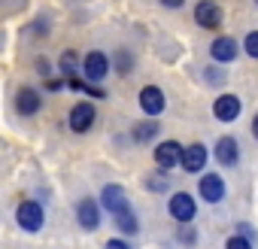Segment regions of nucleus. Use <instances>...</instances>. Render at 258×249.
<instances>
[{
    "instance_id": "nucleus-27",
    "label": "nucleus",
    "mask_w": 258,
    "mask_h": 249,
    "mask_svg": "<svg viewBox=\"0 0 258 249\" xmlns=\"http://www.w3.org/2000/svg\"><path fill=\"white\" fill-rule=\"evenodd\" d=\"M106 249H127V243H124V240H109Z\"/></svg>"
},
{
    "instance_id": "nucleus-10",
    "label": "nucleus",
    "mask_w": 258,
    "mask_h": 249,
    "mask_svg": "<svg viewBox=\"0 0 258 249\" xmlns=\"http://www.w3.org/2000/svg\"><path fill=\"white\" fill-rule=\"evenodd\" d=\"M201 198H204L207 204H219V201L225 198V179H222L219 173L201 176Z\"/></svg>"
},
{
    "instance_id": "nucleus-16",
    "label": "nucleus",
    "mask_w": 258,
    "mask_h": 249,
    "mask_svg": "<svg viewBox=\"0 0 258 249\" xmlns=\"http://www.w3.org/2000/svg\"><path fill=\"white\" fill-rule=\"evenodd\" d=\"M158 131H161V125H158V121H143V125H137V128H134V140L146 143V140L158 137Z\"/></svg>"
},
{
    "instance_id": "nucleus-8",
    "label": "nucleus",
    "mask_w": 258,
    "mask_h": 249,
    "mask_svg": "<svg viewBox=\"0 0 258 249\" xmlns=\"http://www.w3.org/2000/svg\"><path fill=\"white\" fill-rule=\"evenodd\" d=\"M94 125V106L91 103H76L73 109H70V128L76 131V134H85L88 128Z\"/></svg>"
},
{
    "instance_id": "nucleus-20",
    "label": "nucleus",
    "mask_w": 258,
    "mask_h": 249,
    "mask_svg": "<svg viewBox=\"0 0 258 249\" xmlns=\"http://www.w3.org/2000/svg\"><path fill=\"white\" fill-rule=\"evenodd\" d=\"M179 243H185V246H195V243H198V231H195L188 222H185L182 231H179Z\"/></svg>"
},
{
    "instance_id": "nucleus-28",
    "label": "nucleus",
    "mask_w": 258,
    "mask_h": 249,
    "mask_svg": "<svg viewBox=\"0 0 258 249\" xmlns=\"http://www.w3.org/2000/svg\"><path fill=\"white\" fill-rule=\"evenodd\" d=\"M252 134H255V140H258V115L252 118Z\"/></svg>"
},
{
    "instance_id": "nucleus-13",
    "label": "nucleus",
    "mask_w": 258,
    "mask_h": 249,
    "mask_svg": "<svg viewBox=\"0 0 258 249\" xmlns=\"http://www.w3.org/2000/svg\"><path fill=\"white\" fill-rule=\"evenodd\" d=\"M210 55H213V61H219V64L234 61V58H237V40H231V37H219V40H213Z\"/></svg>"
},
{
    "instance_id": "nucleus-18",
    "label": "nucleus",
    "mask_w": 258,
    "mask_h": 249,
    "mask_svg": "<svg viewBox=\"0 0 258 249\" xmlns=\"http://www.w3.org/2000/svg\"><path fill=\"white\" fill-rule=\"evenodd\" d=\"M61 70H64V76H76V70H79V58H76V52H64L61 55Z\"/></svg>"
},
{
    "instance_id": "nucleus-26",
    "label": "nucleus",
    "mask_w": 258,
    "mask_h": 249,
    "mask_svg": "<svg viewBox=\"0 0 258 249\" xmlns=\"http://www.w3.org/2000/svg\"><path fill=\"white\" fill-rule=\"evenodd\" d=\"M161 4H164V7H167V10H179V7H182V4H185V0H161Z\"/></svg>"
},
{
    "instance_id": "nucleus-2",
    "label": "nucleus",
    "mask_w": 258,
    "mask_h": 249,
    "mask_svg": "<svg viewBox=\"0 0 258 249\" xmlns=\"http://www.w3.org/2000/svg\"><path fill=\"white\" fill-rule=\"evenodd\" d=\"M182 146L176 143V140H164V143H158V149H155V164L161 167V170H173L176 164H182Z\"/></svg>"
},
{
    "instance_id": "nucleus-25",
    "label": "nucleus",
    "mask_w": 258,
    "mask_h": 249,
    "mask_svg": "<svg viewBox=\"0 0 258 249\" xmlns=\"http://www.w3.org/2000/svg\"><path fill=\"white\" fill-rule=\"evenodd\" d=\"M34 37H43V34H49V28H46V22L40 19V22H34V31H31Z\"/></svg>"
},
{
    "instance_id": "nucleus-14",
    "label": "nucleus",
    "mask_w": 258,
    "mask_h": 249,
    "mask_svg": "<svg viewBox=\"0 0 258 249\" xmlns=\"http://www.w3.org/2000/svg\"><path fill=\"white\" fill-rule=\"evenodd\" d=\"M40 106H43V100H40V94H37L34 88H28V85H25V88H19V91H16V109H19L22 115H34Z\"/></svg>"
},
{
    "instance_id": "nucleus-3",
    "label": "nucleus",
    "mask_w": 258,
    "mask_h": 249,
    "mask_svg": "<svg viewBox=\"0 0 258 249\" xmlns=\"http://www.w3.org/2000/svg\"><path fill=\"white\" fill-rule=\"evenodd\" d=\"M195 22L207 31H216L222 28V7L213 4V0H201V4L195 7Z\"/></svg>"
},
{
    "instance_id": "nucleus-1",
    "label": "nucleus",
    "mask_w": 258,
    "mask_h": 249,
    "mask_svg": "<svg viewBox=\"0 0 258 249\" xmlns=\"http://www.w3.org/2000/svg\"><path fill=\"white\" fill-rule=\"evenodd\" d=\"M167 207H170V216H173L179 225H185V222H191V219L198 216V204H195V198H191L188 192H176Z\"/></svg>"
},
{
    "instance_id": "nucleus-19",
    "label": "nucleus",
    "mask_w": 258,
    "mask_h": 249,
    "mask_svg": "<svg viewBox=\"0 0 258 249\" xmlns=\"http://www.w3.org/2000/svg\"><path fill=\"white\" fill-rule=\"evenodd\" d=\"M115 70H118L121 76H127V73L134 70V58H131V52H124V49H121V52L115 55Z\"/></svg>"
},
{
    "instance_id": "nucleus-11",
    "label": "nucleus",
    "mask_w": 258,
    "mask_h": 249,
    "mask_svg": "<svg viewBox=\"0 0 258 249\" xmlns=\"http://www.w3.org/2000/svg\"><path fill=\"white\" fill-rule=\"evenodd\" d=\"M82 70H85V79H88V82H100V79L106 76V70H109V61H106L103 52H88Z\"/></svg>"
},
{
    "instance_id": "nucleus-4",
    "label": "nucleus",
    "mask_w": 258,
    "mask_h": 249,
    "mask_svg": "<svg viewBox=\"0 0 258 249\" xmlns=\"http://www.w3.org/2000/svg\"><path fill=\"white\" fill-rule=\"evenodd\" d=\"M16 219H19V225L25 231H40L43 228V207L37 201H25V204H19Z\"/></svg>"
},
{
    "instance_id": "nucleus-7",
    "label": "nucleus",
    "mask_w": 258,
    "mask_h": 249,
    "mask_svg": "<svg viewBox=\"0 0 258 249\" xmlns=\"http://www.w3.org/2000/svg\"><path fill=\"white\" fill-rule=\"evenodd\" d=\"M240 109H243V103L237 94H219V100L213 103V115L219 121H234L240 115Z\"/></svg>"
},
{
    "instance_id": "nucleus-21",
    "label": "nucleus",
    "mask_w": 258,
    "mask_h": 249,
    "mask_svg": "<svg viewBox=\"0 0 258 249\" xmlns=\"http://www.w3.org/2000/svg\"><path fill=\"white\" fill-rule=\"evenodd\" d=\"M225 249H252V243H249V237H243V234H234V237L225 243Z\"/></svg>"
},
{
    "instance_id": "nucleus-24",
    "label": "nucleus",
    "mask_w": 258,
    "mask_h": 249,
    "mask_svg": "<svg viewBox=\"0 0 258 249\" xmlns=\"http://www.w3.org/2000/svg\"><path fill=\"white\" fill-rule=\"evenodd\" d=\"M146 185H149V189H155V192H158V189H164V185H167V173H161V176H152Z\"/></svg>"
},
{
    "instance_id": "nucleus-12",
    "label": "nucleus",
    "mask_w": 258,
    "mask_h": 249,
    "mask_svg": "<svg viewBox=\"0 0 258 249\" xmlns=\"http://www.w3.org/2000/svg\"><path fill=\"white\" fill-rule=\"evenodd\" d=\"M204 164H207V146H201V143L185 146V152H182V170L185 173H201Z\"/></svg>"
},
{
    "instance_id": "nucleus-17",
    "label": "nucleus",
    "mask_w": 258,
    "mask_h": 249,
    "mask_svg": "<svg viewBox=\"0 0 258 249\" xmlns=\"http://www.w3.org/2000/svg\"><path fill=\"white\" fill-rule=\"evenodd\" d=\"M115 228H118V231H124V234H137V216H134L131 210L118 213V216H115Z\"/></svg>"
},
{
    "instance_id": "nucleus-15",
    "label": "nucleus",
    "mask_w": 258,
    "mask_h": 249,
    "mask_svg": "<svg viewBox=\"0 0 258 249\" xmlns=\"http://www.w3.org/2000/svg\"><path fill=\"white\" fill-rule=\"evenodd\" d=\"M216 158H219V164H222V167H234V164L240 161L237 140H234V137H222V140L216 143Z\"/></svg>"
},
{
    "instance_id": "nucleus-6",
    "label": "nucleus",
    "mask_w": 258,
    "mask_h": 249,
    "mask_svg": "<svg viewBox=\"0 0 258 249\" xmlns=\"http://www.w3.org/2000/svg\"><path fill=\"white\" fill-rule=\"evenodd\" d=\"M100 207L109 210L112 216L124 213V210H127V195H124V189H121V185H103V192H100Z\"/></svg>"
},
{
    "instance_id": "nucleus-23",
    "label": "nucleus",
    "mask_w": 258,
    "mask_h": 249,
    "mask_svg": "<svg viewBox=\"0 0 258 249\" xmlns=\"http://www.w3.org/2000/svg\"><path fill=\"white\" fill-rule=\"evenodd\" d=\"M204 76H207V82H210V85H222V82H225V73H222V70H216V67L204 70Z\"/></svg>"
},
{
    "instance_id": "nucleus-5",
    "label": "nucleus",
    "mask_w": 258,
    "mask_h": 249,
    "mask_svg": "<svg viewBox=\"0 0 258 249\" xmlns=\"http://www.w3.org/2000/svg\"><path fill=\"white\" fill-rule=\"evenodd\" d=\"M76 222L85 228V231H97L100 228V207L94 198H82L76 204Z\"/></svg>"
},
{
    "instance_id": "nucleus-9",
    "label": "nucleus",
    "mask_w": 258,
    "mask_h": 249,
    "mask_svg": "<svg viewBox=\"0 0 258 249\" xmlns=\"http://www.w3.org/2000/svg\"><path fill=\"white\" fill-rule=\"evenodd\" d=\"M140 106H143V112L146 115H161L164 112V91L161 88H155V85H146L143 91H140Z\"/></svg>"
},
{
    "instance_id": "nucleus-22",
    "label": "nucleus",
    "mask_w": 258,
    "mask_h": 249,
    "mask_svg": "<svg viewBox=\"0 0 258 249\" xmlns=\"http://www.w3.org/2000/svg\"><path fill=\"white\" fill-rule=\"evenodd\" d=\"M246 55L249 58H258V31H252V34H246Z\"/></svg>"
}]
</instances>
